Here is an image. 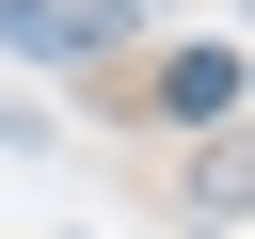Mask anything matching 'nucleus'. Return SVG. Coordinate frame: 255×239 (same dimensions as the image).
<instances>
[{
  "instance_id": "nucleus-1",
  "label": "nucleus",
  "mask_w": 255,
  "mask_h": 239,
  "mask_svg": "<svg viewBox=\"0 0 255 239\" xmlns=\"http://www.w3.org/2000/svg\"><path fill=\"white\" fill-rule=\"evenodd\" d=\"M128 16L112 0H0V48H32V64H80V48H112Z\"/></svg>"
},
{
  "instance_id": "nucleus-2",
  "label": "nucleus",
  "mask_w": 255,
  "mask_h": 239,
  "mask_svg": "<svg viewBox=\"0 0 255 239\" xmlns=\"http://www.w3.org/2000/svg\"><path fill=\"white\" fill-rule=\"evenodd\" d=\"M159 112H175V127H223V112H239V48H175V64H159Z\"/></svg>"
}]
</instances>
